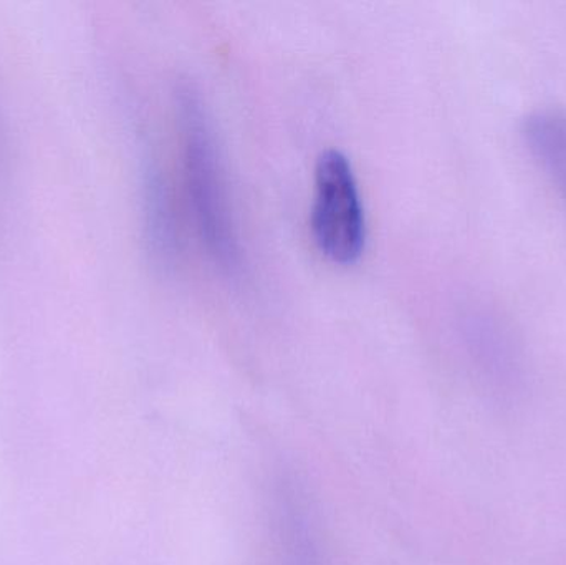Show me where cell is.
<instances>
[{"mask_svg": "<svg viewBox=\"0 0 566 565\" xmlns=\"http://www.w3.org/2000/svg\"><path fill=\"white\" fill-rule=\"evenodd\" d=\"M179 122L185 143V176L199 236L208 254L229 275L241 271V249L235 234L224 169L214 132L201 96L192 86L178 92Z\"/></svg>", "mask_w": 566, "mask_h": 565, "instance_id": "obj_1", "label": "cell"}, {"mask_svg": "<svg viewBox=\"0 0 566 565\" xmlns=\"http://www.w3.org/2000/svg\"><path fill=\"white\" fill-rule=\"evenodd\" d=\"M522 138L566 205V112L535 109L522 123Z\"/></svg>", "mask_w": 566, "mask_h": 565, "instance_id": "obj_3", "label": "cell"}, {"mask_svg": "<svg viewBox=\"0 0 566 565\" xmlns=\"http://www.w3.org/2000/svg\"><path fill=\"white\" fill-rule=\"evenodd\" d=\"M306 511L300 491L285 484L277 508L281 565H322Z\"/></svg>", "mask_w": 566, "mask_h": 565, "instance_id": "obj_4", "label": "cell"}, {"mask_svg": "<svg viewBox=\"0 0 566 565\" xmlns=\"http://www.w3.org/2000/svg\"><path fill=\"white\" fill-rule=\"evenodd\" d=\"M312 231L323 254L352 264L366 242V219L352 163L338 149H326L315 168Z\"/></svg>", "mask_w": 566, "mask_h": 565, "instance_id": "obj_2", "label": "cell"}, {"mask_svg": "<svg viewBox=\"0 0 566 565\" xmlns=\"http://www.w3.org/2000/svg\"><path fill=\"white\" fill-rule=\"evenodd\" d=\"M146 216H148V234L153 249L161 259L172 254V224L165 185L156 172L149 176L148 192H146Z\"/></svg>", "mask_w": 566, "mask_h": 565, "instance_id": "obj_5", "label": "cell"}]
</instances>
